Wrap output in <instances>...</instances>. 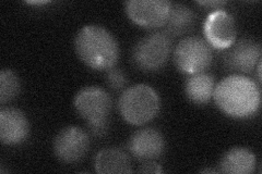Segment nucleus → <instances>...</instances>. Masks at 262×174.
<instances>
[{"label":"nucleus","instance_id":"nucleus-1","mask_svg":"<svg viewBox=\"0 0 262 174\" xmlns=\"http://www.w3.org/2000/svg\"><path fill=\"white\" fill-rule=\"evenodd\" d=\"M215 105L234 119H248L257 114L261 104V90L255 81L244 76H229L215 85Z\"/></svg>","mask_w":262,"mask_h":174},{"label":"nucleus","instance_id":"nucleus-2","mask_svg":"<svg viewBox=\"0 0 262 174\" xmlns=\"http://www.w3.org/2000/svg\"><path fill=\"white\" fill-rule=\"evenodd\" d=\"M75 49L80 60L95 71H108L116 67L119 45L112 33L101 26L82 28L75 38Z\"/></svg>","mask_w":262,"mask_h":174},{"label":"nucleus","instance_id":"nucleus-3","mask_svg":"<svg viewBox=\"0 0 262 174\" xmlns=\"http://www.w3.org/2000/svg\"><path fill=\"white\" fill-rule=\"evenodd\" d=\"M159 94L146 84H137L126 88L118 99L119 113L133 126H143L152 121L160 112Z\"/></svg>","mask_w":262,"mask_h":174},{"label":"nucleus","instance_id":"nucleus-4","mask_svg":"<svg viewBox=\"0 0 262 174\" xmlns=\"http://www.w3.org/2000/svg\"><path fill=\"white\" fill-rule=\"evenodd\" d=\"M171 53V37L164 31L142 37L133 49V62L144 72H155L166 64Z\"/></svg>","mask_w":262,"mask_h":174},{"label":"nucleus","instance_id":"nucleus-5","mask_svg":"<svg viewBox=\"0 0 262 174\" xmlns=\"http://www.w3.org/2000/svg\"><path fill=\"white\" fill-rule=\"evenodd\" d=\"M212 48L206 39L188 36L177 44L174 52L176 68L185 74H196L206 71L212 63Z\"/></svg>","mask_w":262,"mask_h":174},{"label":"nucleus","instance_id":"nucleus-6","mask_svg":"<svg viewBox=\"0 0 262 174\" xmlns=\"http://www.w3.org/2000/svg\"><path fill=\"white\" fill-rule=\"evenodd\" d=\"M73 105L80 117L88 124L110 120L112 111V98L102 87L86 86L77 93Z\"/></svg>","mask_w":262,"mask_h":174},{"label":"nucleus","instance_id":"nucleus-7","mask_svg":"<svg viewBox=\"0 0 262 174\" xmlns=\"http://www.w3.org/2000/svg\"><path fill=\"white\" fill-rule=\"evenodd\" d=\"M171 3L167 0H129L125 4L128 18L137 26L158 30L165 26Z\"/></svg>","mask_w":262,"mask_h":174},{"label":"nucleus","instance_id":"nucleus-8","mask_svg":"<svg viewBox=\"0 0 262 174\" xmlns=\"http://www.w3.org/2000/svg\"><path fill=\"white\" fill-rule=\"evenodd\" d=\"M54 154L63 163H77L84 158L90 149V137L78 127L62 129L54 140Z\"/></svg>","mask_w":262,"mask_h":174},{"label":"nucleus","instance_id":"nucleus-9","mask_svg":"<svg viewBox=\"0 0 262 174\" xmlns=\"http://www.w3.org/2000/svg\"><path fill=\"white\" fill-rule=\"evenodd\" d=\"M203 33L208 44L215 49H228L236 40L234 16L225 10L212 11L206 19Z\"/></svg>","mask_w":262,"mask_h":174},{"label":"nucleus","instance_id":"nucleus-10","mask_svg":"<svg viewBox=\"0 0 262 174\" xmlns=\"http://www.w3.org/2000/svg\"><path fill=\"white\" fill-rule=\"evenodd\" d=\"M128 151L139 161H154L165 151V139L154 128L138 130L129 139Z\"/></svg>","mask_w":262,"mask_h":174},{"label":"nucleus","instance_id":"nucleus-11","mask_svg":"<svg viewBox=\"0 0 262 174\" xmlns=\"http://www.w3.org/2000/svg\"><path fill=\"white\" fill-rule=\"evenodd\" d=\"M228 49L224 61L226 67L233 71L251 73L261 60V45L253 39L243 38Z\"/></svg>","mask_w":262,"mask_h":174},{"label":"nucleus","instance_id":"nucleus-12","mask_svg":"<svg viewBox=\"0 0 262 174\" xmlns=\"http://www.w3.org/2000/svg\"><path fill=\"white\" fill-rule=\"evenodd\" d=\"M30 123L21 110L3 107L0 109V139L5 145H19L29 136Z\"/></svg>","mask_w":262,"mask_h":174},{"label":"nucleus","instance_id":"nucleus-13","mask_svg":"<svg viewBox=\"0 0 262 174\" xmlns=\"http://www.w3.org/2000/svg\"><path fill=\"white\" fill-rule=\"evenodd\" d=\"M94 169L100 174L130 173L133 171L129 155L116 147L104 148L98 152L94 157Z\"/></svg>","mask_w":262,"mask_h":174},{"label":"nucleus","instance_id":"nucleus-14","mask_svg":"<svg viewBox=\"0 0 262 174\" xmlns=\"http://www.w3.org/2000/svg\"><path fill=\"white\" fill-rule=\"evenodd\" d=\"M256 167V155L245 147L229 149L220 161V172L228 174H250L255 172Z\"/></svg>","mask_w":262,"mask_h":174},{"label":"nucleus","instance_id":"nucleus-15","mask_svg":"<svg viewBox=\"0 0 262 174\" xmlns=\"http://www.w3.org/2000/svg\"><path fill=\"white\" fill-rule=\"evenodd\" d=\"M215 81L213 76L207 72L192 74L187 79L185 93L187 98L195 105H206L213 97Z\"/></svg>","mask_w":262,"mask_h":174},{"label":"nucleus","instance_id":"nucleus-16","mask_svg":"<svg viewBox=\"0 0 262 174\" xmlns=\"http://www.w3.org/2000/svg\"><path fill=\"white\" fill-rule=\"evenodd\" d=\"M195 13L183 4H171L164 32L171 36H180L189 32L195 22Z\"/></svg>","mask_w":262,"mask_h":174},{"label":"nucleus","instance_id":"nucleus-17","mask_svg":"<svg viewBox=\"0 0 262 174\" xmlns=\"http://www.w3.org/2000/svg\"><path fill=\"white\" fill-rule=\"evenodd\" d=\"M21 83L18 76L9 69L0 72V103L5 105L20 94Z\"/></svg>","mask_w":262,"mask_h":174},{"label":"nucleus","instance_id":"nucleus-18","mask_svg":"<svg viewBox=\"0 0 262 174\" xmlns=\"http://www.w3.org/2000/svg\"><path fill=\"white\" fill-rule=\"evenodd\" d=\"M106 81H107L108 86L113 90H115V92H120V90L125 89L128 83V78L124 70L114 67L107 71Z\"/></svg>","mask_w":262,"mask_h":174},{"label":"nucleus","instance_id":"nucleus-19","mask_svg":"<svg viewBox=\"0 0 262 174\" xmlns=\"http://www.w3.org/2000/svg\"><path fill=\"white\" fill-rule=\"evenodd\" d=\"M88 127L91 131V133L96 136V137H103L110 130V120H105L101 121L97 123H92V124H88Z\"/></svg>","mask_w":262,"mask_h":174},{"label":"nucleus","instance_id":"nucleus-20","mask_svg":"<svg viewBox=\"0 0 262 174\" xmlns=\"http://www.w3.org/2000/svg\"><path fill=\"white\" fill-rule=\"evenodd\" d=\"M139 172L142 173H162L163 169L162 165H160L158 162L154 161H146L143 162V164L141 165V168L139 169Z\"/></svg>","mask_w":262,"mask_h":174},{"label":"nucleus","instance_id":"nucleus-21","mask_svg":"<svg viewBox=\"0 0 262 174\" xmlns=\"http://www.w3.org/2000/svg\"><path fill=\"white\" fill-rule=\"evenodd\" d=\"M198 4L204 7H208L210 9H213V11L221 10V8L226 5V3L222 2V0H215V2H213V0H210V2H198Z\"/></svg>","mask_w":262,"mask_h":174},{"label":"nucleus","instance_id":"nucleus-22","mask_svg":"<svg viewBox=\"0 0 262 174\" xmlns=\"http://www.w3.org/2000/svg\"><path fill=\"white\" fill-rule=\"evenodd\" d=\"M201 173H216V170H213V169H203L200 171Z\"/></svg>","mask_w":262,"mask_h":174},{"label":"nucleus","instance_id":"nucleus-23","mask_svg":"<svg viewBox=\"0 0 262 174\" xmlns=\"http://www.w3.org/2000/svg\"><path fill=\"white\" fill-rule=\"evenodd\" d=\"M30 5H45L48 4V2H28Z\"/></svg>","mask_w":262,"mask_h":174}]
</instances>
